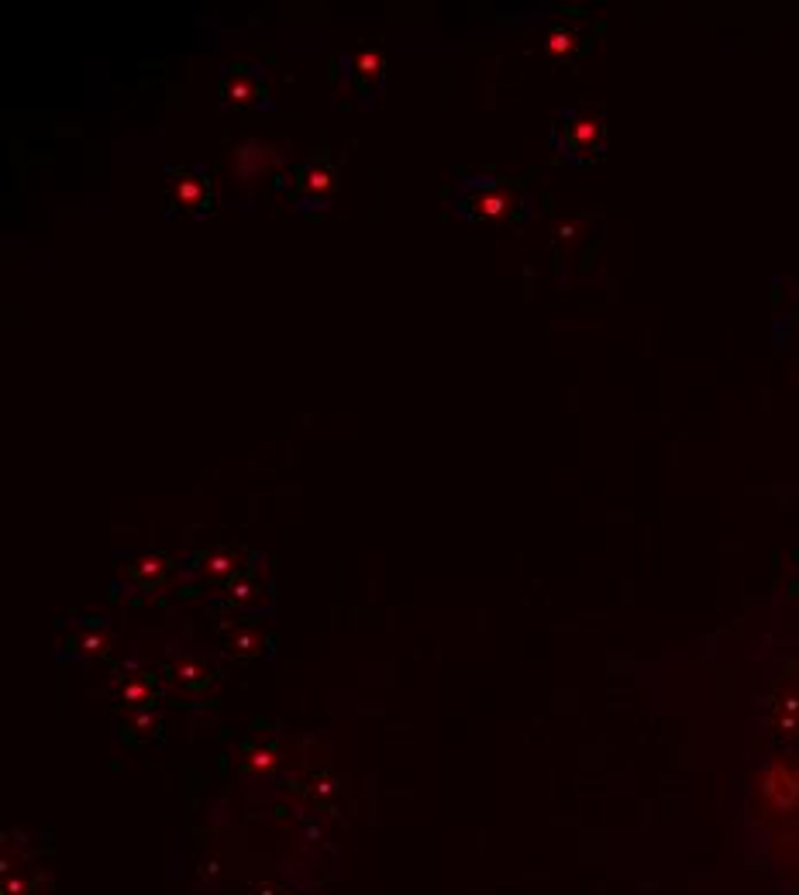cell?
Listing matches in <instances>:
<instances>
[{
  "label": "cell",
  "instance_id": "1",
  "mask_svg": "<svg viewBox=\"0 0 799 895\" xmlns=\"http://www.w3.org/2000/svg\"><path fill=\"white\" fill-rule=\"evenodd\" d=\"M452 207L462 220L490 224V228H513L531 217V193L521 182H510L493 173H466L452 190Z\"/></svg>",
  "mask_w": 799,
  "mask_h": 895
},
{
  "label": "cell",
  "instance_id": "2",
  "mask_svg": "<svg viewBox=\"0 0 799 895\" xmlns=\"http://www.w3.org/2000/svg\"><path fill=\"white\" fill-rule=\"evenodd\" d=\"M255 555L258 552H252L245 544L196 547V552H190L187 562L179 565V589H183L187 596H204L211 603L245 572V568L255 562Z\"/></svg>",
  "mask_w": 799,
  "mask_h": 895
},
{
  "label": "cell",
  "instance_id": "3",
  "mask_svg": "<svg viewBox=\"0 0 799 895\" xmlns=\"http://www.w3.org/2000/svg\"><path fill=\"white\" fill-rule=\"evenodd\" d=\"M166 685V699L187 709L211 706L221 689V665L207 651H190V647H173L158 665Z\"/></svg>",
  "mask_w": 799,
  "mask_h": 895
},
{
  "label": "cell",
  "instance_id": "4",
  "mask_svg": "<svg viewBox=\"0 0 799 895\" xmlns=\"http://www.w3.org/2000/svg\"><path fill=\"white\" fill-rule=\"evenodd\" d=\"M551 149L566 162L586 166L607 152V114L596 104H579L558 111L551 121Z\"/></svg>",
  "mask_w": 799,
  "mask_h": 895
},
{
  "label": "cell",
  "instance_id": "5",
  "mask_svg": "<svg viewBox=\"0 0 799 895\" xmlns=\"http://www.w3.org/2000/svg\"><path fill=\"white\" fill-rule=\"evenodd\" d=\"M179 585V572L169 555L163 552H128L114 558L111 589L125 600H152L163 596L169 585Z\"/></svg>",
  "mask_w": 799,
  "mask_h": 895
},
{
  "label": "cell",
  "instance_id": "6",
  "mask_svg": "<svg viewBox=\"0 0 799 895\" xmlns=\"http://www.w3.org/2000/svg\"><path fill=\"white\" fill-rule=\"evenodd\" d=\"M207 606L214 609L217 617H263V620H269L272 609H276L269 555L258 552L245 572L238 576L221 596H214Z\"/></svg>",
  "mask_w": 799,
  "mask_h": 895
},
{
  "label": "cell",
  "instance_id": "7",
  "mask_svg": "<svg viewBox=\"0 0 799 895\" xmlns=\"http://www.w3.org/2000/svg\"><path fill=\"white\" fill-rule=\"evenodd\" d=\"M334 76L355 108H369L386 84V55L369 42H358L334 59Z\"/></svg>",
  "mask_w": 799,
  "mask_h": 895
},
{
  "label": "cell",
  "instance_id": "8",
  "mask_svg": "<svg viewBox=\"0 0 799 895\" xmlns=\"http://www.w3.org/2000/svg\"><path fill=\"white\" fill-rule=\"evenodd\" d=\"M338 187H342V169H338V162L331 155L304 159L293 173V182H290L293 214L296 217L325 214L338 197Z\"/></svg>",
  "mask_w": 799,
  "mask_h": 895
},
{
  "label": "cell",
  "instance_id": "9",
  "mask_svg": "<svg viewBox=\"0 0 799 895\" xmlns=\"http://www.w3.org/2000/svg\"><path fill=\"white\" fill-rule=\"evenodd\" d=\"M214 644L217 655L234 665L269 661L276 655V638L263 617H217Z\"/></svg>",
  "mask_w": 799,
  "mask_h": 895
},
{
  "label": "cell",
  "instance_id": "10",
  "mask_svg": "<svg viewBox=\"0 0 799 895\" xmlns=\"http://www.w3.org/2000/svg\"><path fill=\"white\" fill-rule=\"evenodd\" d=\"M217 207L214 179L204 166L166 169V214L179 220H207Z\"/></svg>",
  "mask_w": 799,
  "mask_h": 895
},
{
  "label": "cell",
  "instance_id": "11",
  "mask_svg": "<svg viewBox=\"0 0 799 895\" xmlns=\"http://www.w3.org/2000/svg\"><path fill=\"white\" fill-rule=\"evenodd\" d=\"M117 644V630L107 617L90 614V617H69L59 623V661H79L93 665L104 661Z\"/></svg>",
  "mask_w": 799,
  "mask_h": 895
},
{
  "label": "cell",
  "instance_id": "12",
  "mask_svg": "<svg viewBox=\"0 0 799 895\" xmlns=\"http://www.w3.org/2000/svg\"><path fill=\"white\" fill-rule=\"evenodd\" d=\"M104 693L117 709H145L166 699L163 671L158 665H145L142 658H125L111 668Z\"/></svg>",
  "mask_w": 799,
  "mask_h": 895
},
{
  "label": "cell",
  "instance_id": "13",
  "mask_svg": "<svg viewBox=\"0 0 799 895\" xmlns=\"http://www.w3.org/2000/svg\"><path fill=\"white\" fill-rule=\"evenodd\" d=\"M217 93H221V104L231 111H245V114H258L272 108V90H269V76L258 63H225L221 66V79H217Z\"/></svg>",
  "mask_w": 799,
  "mask_h": 895
},
{
  "label": "cell",
  "instance_id": "14",
  "mask_svg": "<svg viewBox=\"0 0 799 895\" xmlns=\"http://www.w3.org/2000/svg\"><path fill=\"white\" fill-rule=\"evenodd\" d=\"M166 738V720L158 714V706H145V709H117L114 717V741L125 744L131 751H145L163 744Z\"/></svg>",
  "mask_w": 799,
  "mask_h": 895
},
{
  "label": "cell",
  "instance_id": "15",
  "mask_svg": "<svg viewBox=\"0 0 799 895\" xmlns=\"http://www.w3.org/2000/svg\"><path fill=\"white\" fill-rule=\"evenodd\" d=\"M276 768H279V738L258 723L242 741V747H238V771L249 779H266Z\"/></svg>",
  "mask_w": 799,
  "mask_h": 895
},
{
  "label": "cell",
  "instance_id": "16",
  "mask_svg": "<svg viewBox=\"0 0 799 895\" xmlns=\"http://www.w3.org/2000/svg\"><path fill=\"white\" fill-rule=\"evenodd\" d=\"M279 166H283V152H279L276 146H269V141H258V138L242 141V146L231 152V169L242 182L263 179V176L276 173Z\"/></svg>",
  "mask_w": 799,
  "mask_h": 895
},
{
  "label": "cell",
  "instance_id": "17",
  "mask_svg": "<svg viewBox=\"0 0 799 895\" xmlns=\"http://www.w3.org/2000/svg\"><path fill=\"white\" fill-rule=\"evenodd\" d=\"M579 46H583V35H579L575 28H551L545 35V52L551 59H572Z\"/></svg>",
  "mask_w": 799,
  "mask_h": 895
},
{
  "label": "cell",
  "instance_id": "18",
  "mask_svg": "<svg viewBox=\"0 0 799 895\" xmlns=\"http://www.w3.org/2000/svg\"><path fill=\"white\" fill-rule=\"evenodd\" d=\"M772 723L778 734H796V727H799V696H789L775 706V714H772Z\"/></svg>",
  "mask_w": 799,
  "mask_h": 895
}]
</instances>
